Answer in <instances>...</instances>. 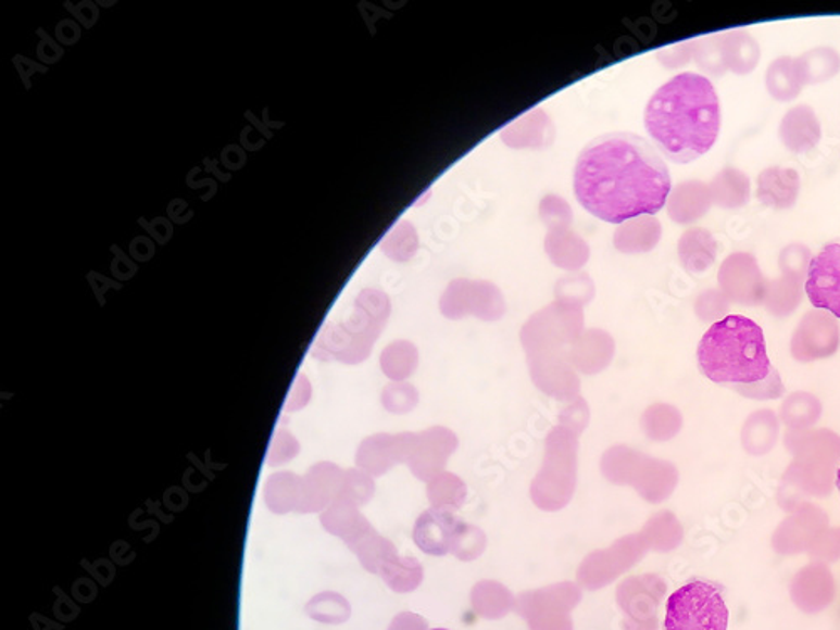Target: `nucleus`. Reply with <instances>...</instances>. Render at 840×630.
I'll use <instances>...</instances> for the list:
<instances>
[{
	"label": "nucleus",
	"mask_w": 840,
	"mask_h": 630,
	"mask_svg": "<svg viewBox=\"0 0 840 630\" xmlns=\"http://www.w3.org/2000/svg\"><path fill=\"white\" fill-rule=\"evenodd\" d=\"M578 204L597 219L623 224L657 214L673 192L669 168L652 143L630 131L589 141L574 172Z\"/></svg>",
	"instance_id": "1"
},
{
	"label": "nucleus",
	"mask_w": 840,
	"mask_h": 630,
	"mask_svg": "<svg viewBox=\"0 0 840 630\" xmlns=\"http://www.w3.org/2000/svg\"><path fill=\"white\" fill-rule=\"evenodd\" d=\"M644 125L657 152L674 164L706 155L722 131V103L706 76L681 73L664 83L645 104Z\"/></svg>",
	"instance_id": "2"
},
{
	"label": "nucleus",
	"mask_w": 840,
	"mask_h": 630,
	"mask_svg": "<svg viewBox=\"0 0 840 630\" xmlns=\"http://www.w3.org/2000/svg\"><path fill=\"white\" fill-rule=\"evenodd\" d=\"M701 374L741 398L775 401L785 393L780 371L766 352L762 327L743 315H728L713 323L698 345Z\"/></svg>",
	"instance_id": "3"
},
{
	"label": "nucleus",
	"mask_w": 840,
	"mask_h": 630,
	"mask_svg": "<svg viewBox=\"0 0 840 630\" xmlns=\"http://www.w3.org/2000/svg\"><path fill=\"white\" fill-rule=\"evenodd\" d=\"M725 589L707 580H691L670 593L664 630H728Z\"/></svg>",
	"instance_id": "4"
},
{
	"label": "nucleus",
	"mask_w": 840,
	"mask_h": 630,
	"mask_svg": "<svg viewBox=\"0 0 840 630\" xmlns=\"http://www.w3.org/2000/svg\"><path fill=\"white\" fill-rule=\"evenodd\" d=\"M805 294L815 310L840 318V244L830 242L812 257Z\"/></svg>",
	"instance_id": "5"
},
{
	"label": "nucleus",
	"mask_w": 840,
	"mask_h": 630,
	"mask_svg": "<svg viewBox=\"0 0 840 630\" xmlns=\"http://www.w3.org/2000/svg\"><path fill=\"white\" fill-rule=\"evenodd\" d=\"M719 290L735 303H763L766 279L758 261L750 252H734L723 261L718 273Z\"/></svg>",
	"instance_id": "6"
},
{
	"label": "nucleus",
	"mask_w": 840,
	"mask_h": 630,
	"mask_svg": "<svg viewBox=\"0 0 840 630\" xmlns=\"http://www.w3.org/2000/svg\"><path fill=\"white\" fill-rule=\"evenodd\" d=\"M840 345V330L836 318L822 310H812L803 316L792 337L793 358L807 364L833 355Z\"/></svg>",
	"instance_id": "7"
},
{
	"label": "nucleus",
	"mask_w": 840,
	"mask_h": 630,
	"mask_svg": "<svg viewBox=\"0 0 840 630\" xmlns=\"http://www.w3.org/2000/svg\"><path fill=\"white\" fill-rule=\"evenodd\" d=\"M451 509L432 508L418 516L414 527V542L427 555H448L466 531Z\"/></svg>",
	"instance_id": "8"
},
{
	"label": "nucleus",
	"mask_w": 840,
	"mask_h": 630,
	"mask_svg": "<svg viewBox=\"0 0 840 630\" xmlns=\"http://www.w3.org/2000/svg\"><path fill=\"white\" fill-rule=\"evenodd\" d=\"M800 187H802V182H800V175L795 168L774 165V167H766L765 171L760 172L758 177H756V199L765 207L774 209V211H787L797 204Z\"/></svg>",
	"instance_id": "9"
},
{
	"label": "nucleus",
	"mask_w": 840,
	"mask_h": 630,
	"mask_svg": "<svg viewBox=\"0 0 840 630\" xmlns=\"http://www.w3.org/2000/svg\"><path fill=\"white\" fill-rule=\"evenodd\" d=\"M778 135L785 149L790 152H811L822 138L820 119L808 104H797L785 113Z\"/></svg>",
	"instance_id": "10"
},
{
	"label": "nucleus",
	"mask_w": 840,
	"mask_h": 630,
	"mask_svg": "<svg viewBox=\"0 0 840 630\" xmlns=\"http://www.w3.org/2000/svg\"><path fill=\"white\" fill-rule=\"evenodd\" d=\"M338 484H340V471L338 467L330 463H319L313 466L301 478L300 501H298L297 513L301 515H312L325 508L328 501L335 496Z\"/></svg>",
	"instance_id": "11"
},
{
	"label": "nucleus",
	"mask_w": 840,
	"mask_h": 630,
	"mask_svg": "<svg viewBox=\"0 0 840 630\" xmlns=\"http://www.w3.org/2000/svg\"><path fill=\"white\" fill-rule=\"evenodd\" d=\"M722 52L726 70L738 76L753 73L762 60V48L758 41L743 29L722 34Z\"/></svg>",
	"instance_id": "12"
},
{
	"label": "nucleus",
	"mask_w": 840,
	"mask_h": 630,
	"mask_svg": "<svg viewBox=\"0 0 840 630\" xmlns=\"http://www.w3.org/2000/svg\"><path fill=\"white\" fill-rule=\"evenodd\" d=\"M807 276L792 272H780V278L766 279L763 304L775 316H789L802 303Z\"/></svg>",
	"instance_id": "13"
},
{
	"label": "nucleus",
	"mask_w": 840,
	"mask_h": 630,
	"mask_svg": "<svg viewBox=\"0 0 840 630\" xmlns=\"http://www.w3.org/2000/svg\"><path fill=\"white\" fill-rule=\"evenodd\" d=\"M667 202H669L670 217L678 223L689 224L701 219L710 211L713 199L706 184L692 180L673 190Z\"/></svg>",
	"instance_id": "14"
},
{
	"label": "nucleus",
	"mask_w": 840,
	"mask_h": 630,
	"mask_svg": "<svg viewBox=\"0 0 840 630\" xmlns=\"http://www.w3.org/2000/svg\"><path fill=\"white\" fill-rule=\"evenodd\" d=\"M679 260L686 272L703 273L715 263L718 242L710 230L694 227L686 230L678 244Z\"/></svg>",
	"instance_id": "15"
},
{
	"label": "nucleus",
	"mask_w": 840,
	"mask_h": 630,
	"mask_svg": "<svg viewBox=\"0 0 840 630\" xmlns=\"http://www.w3.org/2000/svg\"><path fill=\"white\" fill-rule=\"evenodd\" d=\"M707 187H710L713 204L729 211L743 207L752 197L750 177L737 167L723 168Z\"/></svg>",
	"instance_id": "16"
},
{
	"label": "nucleus",
	"mask_w": 840,
	"mask_h": 630,
	"mask_svg": "<svg viewBox=\"0 0 840 630\" xmlns=\"http://www.w3.org/2000/svg\"><path fill=\"white\" fill-rule=\"evenodd\" d=\"M803 86L830 81L840 73V54L829 46H818L795 58Z\"/></svg>",
	"instance_id": "17"
},
{
	"label": "nucleus",
	"mask_w": 840,
	"mask_h": 630,
	"mask_svg": "<svg viewBox=\"0 0 840 630\" xmlns=\"http://www.w3.org/2000/svg\"><path fill=\"white\" fill-rule=\"evenodd\" d=\"M301 478L291 471L274 472L264 484V503L274 515L297 512Z\"/></svg>",
	"instance_id": "18"
},
{
	"label": "nucleus",
	"mask_w": 840,
	"mask_h": 630,
	"mask_svg": "<svg viewBox=\"0 0 840 630\" xmlns=\"http://www.w3.org/2000/svg\"><path fill=\"white\" fill-rule=\"evenodd\" d=\"M765 86L768 94L780 103L795 100L803 88L797 71L795 58L780 56L772 61L766 70Z\"/></svg>",
	"instance_id": "19"
},
{
	"label": "nucleus",
	"mask_w": 840,
	"mask_h": 630,
	"mask_svg": "<svg viewBox=\"0 0 840 630\" xmlns=\"http://www.w3.org/2000/svg\"><path fill=\"white\" fill-rule=\"evenodd\" d=\"M322 524L326 531L338 534L344 542H352L356 534L362 533L368 527L344 500L335 501L330 508H326L322 515Z\"/></svg>",
	"instance_id": "20"
},
{
	"label": "nucleus",
	"mask_w": 840,
	"mask_h": 630,
	"mask_svg": "<svg viewBox=\"0 0 840 630\" xmlns=\"http://www.w3.org/2000/svg\"><path fill=\"white\" fill-rule=\"evenodd\" d=\"M304 610L316 622L331 623V626L347 622L352 614L349 601L337 592L318 593L308 602Z\"/></svg>",
	"instance_id": "21"
},
{
	"label": "nucleus",
	"mask_w": 840,
	"mask_h": 630,
	"mask_svg": "<svg viewBox=\"0 0 840 630\" xmlns=\"http://www.w3.org/2000/svg\"><path fill=\"white\" fill-rule=\"evenodd\" d=\"M691 46L698 66L706 75L713 76V78L725 76L728 70H726L725 60H723L722 34H711L706 38H700L692 42Z\"/></svg>",
	"instance_id": "22"
},
{
	"label": "nucleus",
	"mask_w": 840,
	"mask_h": 630,
	"mask_svg": "<svg viewBox=\"0 0 840 630\" xmlns=\"http://www.w3.org/2000/svg\"><path fill=\"white\" fill-rule=\"evenodd\" d=\"M381 577L389 583L390 589L396 592H409L414 590L421 582V568L417 562L400 560V558H389L380 570Z\"/></svg>",
	"instance_id": "23"
},
{
	"label": "nucleus",
	"mask_w": 840,
	"mask_h": 630,
	"mask_svg": "<svg viewBox=\"0 0 840 630\" xmlns=\"http://www.w3.org/2000/svg\"><path fill=\"white\" fill-rule=\"evenodd\" d=\"M812 251L802 242H792L785 245L778 256V267L780 272H792L797 275L807 276L808 266H811Z\"/></svg>",
	"instance_id": "24"
},
{
	"label": "nucleus",
	"mask_w": 840,
	"mask_h": 630,
	"mask_svg": "<svg viewBox=\"0 0 840 630\" xmlns=\"http://www.w3.org/2000/svg\"><path fill=\"white\" fill-rule=\"evenodd\" d=\"M300 453V442L297 441L288 430H276L271 442L269 454H267V464L269 466H281V464L293 461Z\"/></svg>",
	"instance_id": "25"
},
{
	"label": "nucleus",
	"mask_w": 840,
	"mask_h": 630,
	"mask_svg": "<svg viewBox=\"0 0 840 630\" xmlns=\"http://www.w3.org/2000/svg\"><path fill=\"white\" fill-rule=\"evenodd\" d=\"M729 298L722 290H710L701 294L698 301V312L703 318L719 319L726 318L728 312Z\"/></svg>",
	"instance_id": "26"
},
{
	"label": "nucleus",
	"mask_w": 840,
	"mask_h": 630,
	"mask_svg": "<svg viewBox=\"0 0 840 630\" xmlns=\"http://www.w3.org/2000/svg\"><path fill=\"white\" fill-rule=\"evenodd\" d=\"M312 395V387L308 383L306 377L300 375L294 382L293 390L289 392L288 401H286V411L297 412L306 407L308 401Z\"/></svg>",
	"instance_id": "27"
},
{
	"label": "nucleus",
	"mask_w": 840,
	"mask_h": 630,
	"mask_svg": "<svg viewBox=\"0 0 840 630\" xmlns=\"http://www.w3.org/2000/svg\"><path fill=\"white\" fill-rule=\"evenodd\" d=\"M343 494L352 501H365L363 497L368 494V482L363 476L349 471L343 481Z\"/></svg>",
	"instance_id": "28"
},
{
	"label": "nucleus",
	"mask_w": 840,
	"mask_h": 630,
	"mask_svg": "<svg viewBox=\"0 0 840 630\" xmlns=\"http://www.w3.org/2000/svg\"><path fill=\"white\" fill-rule=\"evenodd\" d=\"M389 630H426V622L414 614H400L393 619Z\"/></svg>",
	"instance_id": "29"
},
{
	"label": "nucleus",
	"mask_w": 840,
	"mask_h": 630,
	"mask_svg": "<svg viewBox=\"0 0 840 630\" xmlns=\"http://www.w3.org/2000/svg\"><path fill=\"white\" fill-rule=\"evenodd\" d=\"M836 486H837V491H839V494H840V466L836 472Z\"/></svg>",
	"instance_id": "30"
},
{
	"label": "nucleus",
	"mask_w": 840,
	"mask_h": 630,
	"mask_svg": "<svg viewBox=\"0 0 840 630\" xmlns=\"http://www.w3.org/2000/svg\"><path fill=\"white\" fill-rule=\"evenodd\" d=\"M432 630H448V629H432Z\"/></svg>",
	"instance_id": "31"
}]
</instances>
